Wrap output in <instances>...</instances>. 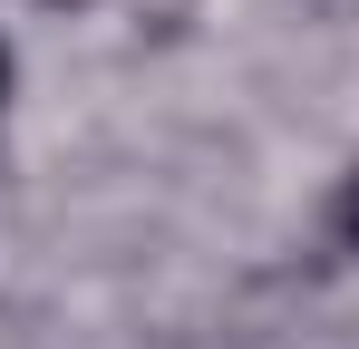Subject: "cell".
I'll list each match as a JSON object with an SVG mask.
<instances>
[{"instance_id":"3957f363","label":"cell","mask_w":359,"mask_h":349,"mask_svg":"<svg viewBox=\"0 0 359 349\" xmlns=\"http://www.w3.org/2000/svg\"><path fill=\"white\" fill-rule=\"evenodd\" d=\"M49 10H88V0H49Z\"/></svg>"},{"instance_id":"6da1fadb","label":"cell","mask_w":359,"mask_h":349,"mask_svg":"<svg viewBox=\"0 0 359 349\" xmlns=\"http://www.w3.org/2000/svg\"><path fill=\"white\" fill-rule=\"evenodd\" d=\"M330 224H340V242H350V252H359V174H350V184H340V204H330Z\"/></svg>"},{"instance_id":"7a4b0ae2","label":"cell","mask_w":359,"mask_h":349,"mask_svg":"<svg viewBox=\"0 0 359 349\" xmlns=\"http://www.w3.org/2000/svg\"><path fill=\"white\" fill-rule=\"evenodd\" d=\"M0 97H10V49H0Z\"/></svg>"}]
</instances>
